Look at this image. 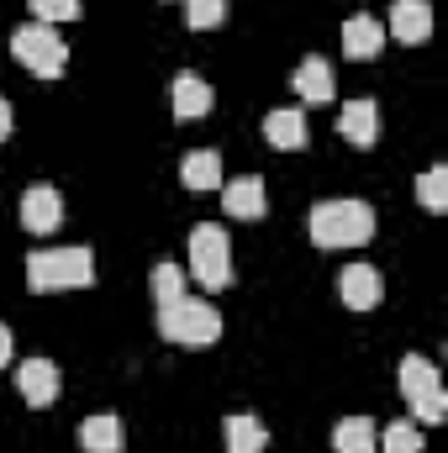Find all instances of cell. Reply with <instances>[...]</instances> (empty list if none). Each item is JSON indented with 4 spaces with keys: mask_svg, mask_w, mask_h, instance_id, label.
Here are the masks:
<instances>
[{
    "mask_svg": "<svg viewBox=\"0 0 448 453\" xmlns=\"http://www.w3.org/2000/svg\"><path fill=\"white\" fill-rule=\"evenodd\" d=\"M5 137H11V101L0 96V142H5Z\"/></svg>",
    "mask_w": 448,
    "mask_h": 453,
    "instance_id": "obj_28",
    "label": "cell"
},
{
    "mask_svg": "<svg viewBox=\"0 0 448 453\" xmlns=\"http://www.w3.org/2000/svg\"><path fill=\"white\" fill-rule=\"evenodd\" d=\"M27 5H32V16H37V21H48V27L74 21V16L85 11V0H27Z\"/></svg>",
    "mask_w": 448,
    "mask_h": 453,
    "instance_id": "obj_25",
    "label": "cell"
},
{
    "mask_svg": "<svg viewBox=\"0 0 448 453\" xmlns=\"http://www.w3.org/2000/svg\"><path fill=\"white\" fill-rule=\"evenodd\" d=\"M80 449L85 453H121L127 449V427H121V417H112V411L85 417V422H80Z\"/></svg>",
    "mask_w": 448,
    "mask_h": 453,
    "instance_id": "obj_16",
    "label": "cell"
},
{
    "mask_svg": "<svg viewBox=\"0 0 448 453\" xmlns=\"http://www.w3.org/2000/svg\"><path fill=\"white\" fill-rule=\"evenodd\" d=\"M222 206H227V217H237V222H259V217L269 211L264 180H259V174H237V180H222Z\"/></svg>",
    "mask_w": 448,
    "mask_h": 453,
    "instance_id": "obj_7",
    "label": "cell"
},
{
    "mask_svg": "<svg viewBox=\"0 0 448 453\" xmlns=\"http://www.w3.org/2000/svg\"><path fill=\"white\" fill-rule=\"evenodd\" d=\"M264 142H269V148H280V153L306 148V111H296V106L269 111V116H264Z\"/></svg>",
    "mask_w": 448,
    "mask_h": 453,
    "instance_id": "obj_15",
    "label": "cell"
},
{
    "mask_svg": "<svg viewBox=\"0 0 448 453\" xmlns=\"http://www.w3.org/2000/svg\"><path fill=\"white\" fill-rule=\"evenodd\" d=\"M380 453H422V427L417 422H390L380 433Z\"/></svg>",
    "mask_w": 448,
    "mask_h": 453,
    "instance_id": "obj_22",
    "label": "cell"
},
{
    "mask_svg": "<svg viewBox=\"0 0 448 453\" xmlns=\"http://www.w3.org/2000/svg\"><path fill=\"white\" fill-rule=\"evenodd\" d=\"M11 58H16L27 74H37V80H58L64 64H69V48H64L58 27H48V21H27V27L11 32Z\"/></svg>",
    "mask_w": 448,
    "mask_h": 453,
    "instance_id": "obj_4",
    "label": "cell"
},
{
    "mask_svg": "<svg viewBox=\"0 0 448 453\" xmlns=\"http://www.w3.org/2000/svg\"><path fill=\"white\" fill-rule=\"evenodd\" d=\"M169 101H174V116L180 121H201V116H212V106H217V96H212V85L201 74H174Z\"/></svg>",
    "mask_w": 448,
    "mask_h": 453,
    "instance_id": "obj_12",
    "label": "cell"
},
{
    "mask_svg": "<svg viewBox=\"0 0 448 453\" xmlns=\"http://www.w3.org/2000/svg\"><path fill=\"white\" fill-rule=\"evenodd\" d=\"M333 449L337 453H375L380 449V427L369 417H343L333 427Z\"/></svg>",
    "mask_w": 448,
    "mask_h": 453,
    "instance_id": "obj_18",
    "label": "cell"
},
{
    "mask_svg": "<svg viewBox=\"0 0 448 453\" xmlns=\"http://www.w3.org/2000/svg\"><path fill=\"white\" fill-rule=\"evenodd\" d=\"M58 222H64V201H58V190H53V185H32V190L21 196V226H27L32 237H48Z\"/></svg>",
    "mask_w": 448,
    "mask_h": 453,
    "instance_id": "obj_9",
    "label": "cell"
},
{
    "mask_svg": "<svg viewBox=\"0 0 448 453\" xmlns=\"http://www.w3.org/2000/svg\"><path fill=\"white\" fill-rule=\"evenodd\" d=\"M306 226H312L317 248H364L375 237V206H364V201H317Z\"/></svg>",
    "mask_w": 448,
    "mask_h": 453,
    "instance_id": "obj_2",
    "label": "cell"
},
{
    "mask_svg": "<svg viewBox=\"0 0 448 453\" xmlns=\"http://www.w3.org/2000/svg\"><path fill=\"white\" fill-rule=\"evenodd\" d=\"M222 438H227V453H264V449H269L264 422H259V417H248V411L227 417V422H222Z\"/></svg>",
    "mask_w": 448,
    "mask_h": 453,
    "instance_id": "obj_17",
    "label": "cell"
},
{
    "mask_svg": "<svg viewBox=\"0 0 448 453\" xmlns=\"http://www.w3.org/2000/svg\"><path fill=\"white\" fill-rule=\"evenodd\" d=\"M158 333L169 342H185V348H206V342L222 338V311L212 301L180 296V301H164L158 306Z\"/></svg>",
    "mask_w": 448,
    "mask_h": 453,
    "instance_id": "obj_3",
    "label": "cell"
},
{
    "mask_svg": "<svg viewBox=\"0 0 448 453\" xmlns=\"http://www.w3.org/2000/svg\"><path fill=\"white\" fill-rule=\"evenodd\" d=\"M417 201H422L433 217H438V211H448V169H444V164H433V169L417 180Z\"/></svg>",
    "mask_w": 448,
    "mask_h": 453,
    "instance_id": "obj_21",
    "label": "cell"
},
{
    "mask_svg": "<svg viewBox=\"0 0 448 453\" xmlns=\"http://www.w3.org/2000/svg\"><path fill=\"white\" fill-rule=\"evenodd\" d=\"M412 406H417V422H422V427H433V422H444V417H448V395H444V385H438L433 395H422V401H412Z\"/></svg>",
    "mask_w": 448,
    "mask_h": 453,
    "instance_id": "obj_26",
    "label": "cell"
},
{
    "mask_svg": "<svg viewBox=\"0 0 448 453\" xmlns=\"http://www.w3.org/2000/svg\"><path fill=\"white\" fill-rule=\"evenodd\" d=\"M380 48H385V27L375 21V16H348L343 21V53L348 58H380Z\"/></svg>",
    "mask_w": 448,
    "mask_h": 453,
    "instance_id": "obj_14",
    "label": "cell"
},
{
    "mask_svg": "<svg viewBox=\"0 0 448 453\" xmlns=\"http://www.w3.org/2000/svg\"><path fill=\"white\" fill-rule=\"evenodd\" d=\"M11 353H16V342H11V327H5V322H0V369H5V364H11Z\"/></svg>",
    "mask_w": 448,
    "mask_h": 453,
    "instance_id": "obj_27",
    "label": "cell"
},
{
    "mask_svg": "<svg viewBox=\"0 0 448 453\" xmlns=\"http://www.w3.org/2000/svg\"><path fill=\"white\" fill-rule=\"evenodd\" d=\"M180 180H185V190H222V158L217 153H185V164H180Z\"/></svg>",
    "mask_w": 448,
    "mask_h": 453,
    "instance_id": "obj_20",
    "label": "cell"
},
{
    "mask_svg": "<svg viewBox=\"0 0 448 453\" xmlns=\"http://www.w3.org/2000/svg\"><path fill=\"white\" fill-rule=\"evenodd\" d=\"M296 96H301L306 106H328L337 96L333 64H328V58H301V69H296Z\"/></svg>",
    "mask_w": 448,
    "mask_h": 453,
    "instance_id": "obj_13",
    "label": "cell"
},
{
    "mask_svg": "<svg viewBox=\"0 0 448 453\" xmlns=\"http://www.w3.org/2000/svg\"><path fill=\"white\" fill-rule=\"evenodd\" d=\"M185 296V269L180 264H158L153 269V301L164 306V301H180Z\"/></svg>",
    "mask_w": 448,
    "mask_h": 453,
    "instance_id": "obj_24",
    "label": "cell"
},
{
    "mask_svg": "<svg viewBox=\"0 0 448 453\" xmlns=\"http://www.w3.org/2000/svg\"><path fill=\"white\" fill-rule=\"evenodd\" d=\"M390 37L401 42H428L433 37V0H396L390 5Z\"/></svg>",
    "mask_w": 448,
    "mask_h": 453,
    "instance_id": "obj_11",
    "label": "cell"
},
{
    "mask_svg": "<svg viewBox=\"0 0 448 453\" xmlns=\"http://www.w3.org/2000/svg\"><path fill=\"white\" fill-rule=\"evenodd\" d=\"M185 274H196L206 290H227L232 285V242H227L222 226L201 222L190 232V269Z\"/></svg>",
    "mask_w": 448,
    "mask_h": 453,
    "instance_id": "obj_5",
    "label": "cell"
},
{
    "mask_svg": "<svg viewBox=\"0 0 448 453\" xmlns=\"http://www.w3.org/2000/svg\"><path fill=\"white\" fill-rule=\"evenodd\" d=\"M396 380H401V395H406V401H422V395H433V390L444 385L438 369H433V358H417V353L401 358V374H396Z\"/></svg>",
    "mask_w": 448,
    "mask_h": 453,
    "instance_id": "obj_19",
    "label": "cell"
},
{
    "mask_svg": "<svg viewBox=\"0 0 448 453\" xmlns=\"http://www.w3.org/2000/svg\"><path fill=\"white\" fill-rule=\"evenodd\" d=\"M185 21H190L196 32L222 27V21H227V0H185Z\"/></svg>",
    "mask_w": 448,
    "mask_h": 453,
    "instance_id": "obj_23",
    "label": "cell"
},
{
    "mask_svg": "<svg viewBox=\"0 0 448 453\" xmlns=\"http://www.w3.org/2000/svg\"><path fill=\"white\" fill-rule=\"evenodd\" d=\"M27 285L37 296L85 290V285H96V253L90 248H37V253H27Z\"/></svg>",
    "mask_w": 448,
    "mask_h": 453,
    "instance_id": "obj_1",
    "label": "cell"
},
{
    "mask_svg": "<svg viewBox=\"0 0 448 453\" xmlns=\"http://www.w3.org/2000/svg\"><path fill=\"white\" fill-rule=\"evenodd\" d=\"M337 301H343L348 311H375V306L385 301V280H380V269H369V264H348V269L337 274Z\"/></svg>",
    "mask_w": 448,
    "mask_h": 453,
    "instance_id": "obj_6",
    "label": "cell"
},
{
    "mask_svg": "<svg viewBox=\"0 0 448 453\" xmlns=\"http://www.w3.org/2000/svg\"><path fill=\"white\" fill-rule=\"evenodd\" d=\"M337 132H343V142H353V148H375L380 142V106L364 96V101H348L343 111H337Z\"/></svg>",
    "mask_w": 448,
    "mask_h": 453,
    "instance_id": "obj_10",
    "label": "cell"
},
{
    "mask_svg": "<svg viewBox=\"0 0 448 453\" xmlns=\"http://www.w3.org/2000/svg\"><path fill=\"white\" fill-rule=\"evenodd\" d=\"M16 390H21V401L27 406H53L58 401V364L53 358H27L21 369H16Z\"/></svg>",
    "mask_w": 448,
    "mask_h": 453,
    "instance_id": "obj_8",
    "label": "cell"
}]
</instances>
